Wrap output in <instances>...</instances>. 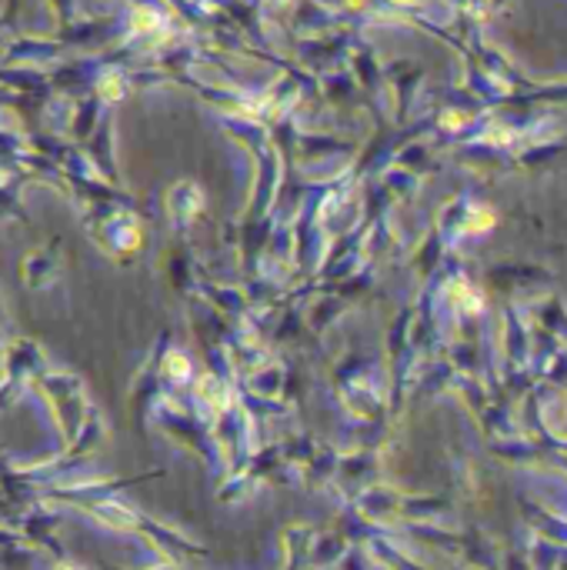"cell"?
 I'll list each match as a JSON object with an SVG mask.
<instances>
[{
    "label": "cell",
    "mask_w": 567,
    "mask_h": 570,
    "mask_svg": "<svg viewBox=\"0 0 567 570\" xmlns=\"http://www.w3.org/2000/svg\"><path fill=\"white\" fill-rule=\"evenodd\" d=\"M53 570H80V568H74V564H57Z\"/></svg>",
    "instance_id": "cell-2"
},
{
    "label": "cell",
    "mask_w": 567,
    "mask_h": 570,
    "mask_svg": "<svg viewBox=\"0 0 567 570\" xmlns=\"http://www.w3.org/2000/svg\"><path fill=\"white\" fill-rule=\"evenodd\" d=\"M100 94H104L107 100H117V97L124 94V87H120V80H117V77H104V83H100Z\"/></svg>",
    "instance_id": "cell-1"
}]
</instances>
